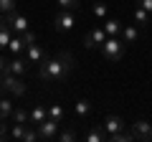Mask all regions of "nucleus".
<instances>
[{
	"label": "nucleus",
	"instance_id": "nucleus-1",
	"mask_svg": "<svg viewBox=\"0 0 152 142\" xmlns=\"http://www.w3.org/2000/svg\"><path fill=\"white\" fill-rule=\"evenodd\" d=\"M71 71H74V56L69 51L64 53L53 56V59H46L43 64H38V76L41 81L46 84H61L71 76Z\"/></svg>",
	"mask_w": 152,
	"mask_h": 142
},
{
	"label": "nucleus",
	"instance_id": "nucleus-2",
	"mask_svg": "<svg viewBox=\"0 0 152 142\" xmlns=\"http://www.w3.org/2000/svg\"><path fill=\"white\" fill-rule=\"evenodd\" d=\"M102 56H104V61H109V64H117V61H122V56H124V48H127V43L124 41H119L117 36H109L107 41H104L102 46Z\"/></svg>",
	"mask_w": 152,
	"mask_h": 142
},
{
	"label": "nucleus",
	"instance_id": "nucleus-3",
	"mask_svg": "<svg viewBox=\"0 0 152 142\" xmlns=\"http://www.w3.org/2000/svg\"><path fill=\"white\" fill-rule=\"evenodd\" d=\"M3 89L13 97H23L26 94V81H23V76H15V74H3Z\"/></svg>",
	"mask_w": 152,
	"mask_h": 142
},
{
	"label": "nucleus",
	"instance_id": "nucleus-4",
	"mask_svg": "<svg viewBox=\"0 0 152 142\" xmlns=\"http://www.w3.org/2000/svg\"><path fill=\"white\" fill-rule=\"evenodd\" d=\"M74 26H76V15H74V10H58V13H56V18H53V28H56V33H69Z\"/></svg>",
	"mask_w": 152,
	"mask_h": 142
},
{
	"label": "nucleus",
	"instance_id": "nucleus-5",
	"mask_svg": "<svg viewBox=\"0 0 152 142\" xmlns=\"http://www.w3.org/2000/svg\"><path fill=\"white\" fill-rule=\"evenodd\" d=\"M58 122H56V119H51V117H48V119H43V122H41V124H36V132H38V140H46V142H48V140H56V135H58Z\"/></svg>",
	"mask_w": 152,
	"mask_h": 142
},
{
	"label": "nucleus",
	"instance_id": "nucleus-6",
	"mask_svg": "<svg viewBox=\"0 0 152 142\" xmlns=\"http://www.w3.org/2000/svg\"><path fill=\"white\" fill-rule=\"evenodd\" d=\"M5 23L10 26L13 33H23V31H28V18L23 15V13H18V10L5 13Z\"/></svg>",
	"mask_w": 152,
	"mask_h": 142
},
{
	"label": "nucleus",
	"instance_id": "nucleus-7",
	"mask_svg": "<svg viewBox=\"0 0 152 142\" xmlns=\"http://www.w3.org/2000/svg\"><path fill=\"white\" fill-rule=\"evenodd\" d=\"M132 137L134 140H145V142H152V124L147 119H137L134 124H132Z\"/></svg>",
	"mask_w": 152,
	"mask_h": 142
},
{
	"label": "nucleus",
	"instance_id": "nucleus-8",
	"mask_svg": "<svg viewBox=\"0 0 152 142\" xmlns=\"http://www.w3.org/2000/svg\"><path fill=\"white\" fill-rule=\"evenodd\" d=\"M28 59H23V56H13V61H8V71L5 74H15V76H26L28 74Z\"/></svg>",
	"mask_w": 152,
	"mask_h": 142
},
{
	"label": "nucleus",
	"instance_id": "nucleus-9",
	"mask_svg": "<svg viewBox=\"0 0 152 142\" xmlns=\"http://www.w3.org/2000/svg\"><path fill=\"white\" fill-rule=\"evenodd\" d=\"M26 59H28V64H43L48 56L38 43H31V46H26Z\"/></svg>",
	"mask_w": 152,
	"mask_h": 142
},
{
	"label": "nucleus",
	"instance_id": "nucleus-10",
	"mask_svg": "<svg viewBox=\"0 0 152 142\" xmlns=\"http://www.w3.org/2000/svg\"><path fill=\"white\" fill-rule=\"evenodd\" d=\"M107 38H109V36L104 33V28H96V31L86 33V38H84V46H86V48H96V46H102Z\"/></svg>",
	"mask_w": 152,
	"mask_h": 142
},
{
	"label": "nucleus",
	"instance_id": "nucleus-11",
	"mask_svg": "<svg viewBox=\"0 0 152 142\" xmlns=\"http://www.w3.org/2000/svg\"><path fill=\"white\" fill-rule=\"evenodd\" d=\"M104 132L107 135H114V132H119V130H124V119L122 117H117V114H109L107 119H104Z\"/></svg>",
	"mask_w": 152,
	"mask_h": 142
},
{
	"label": "nucleus",
	"instance_id": "nucleus-12",
	"mask_svg": "<svg viewBox=\"0 0 152 142\" xmlns=\"http://www.w3.org/2000/svg\"><path fill=\"white\" fill-rule=\"evenodd\" d=\"M43 119H48V107H41V104H36V107L28 112V122L36 127V124H41Z\"/></svg>",
	"mask_w": 152,
	"mask_h": 142
},
{
	"label": "nucleus",
	"instance_id": "nucleus-13",
	"mask_svg": "<svg viewBox=\"0 0 152 142\" xmlns=\"http://www.w3.org/2000/svg\"><path fill=\"white\" fill-rule=\"evenodd\" d=\"M8 51H10L13 56H20V53H26V41H23V36H20V33H13L10 43H8Z\"/></svg>",
	"mask_w": 152,
	"mask_h": 142
},
{
	"label": "nucleus",
	"instance_id": "nucleus-14",
	"mask_svg": "<svg viewBox=\"0 0 152 142\" xmlns=\"http://www.w3.org/2000/svg\"><path fill=\"white\" fill-rule=\"evenodd\" d=\"M10 38H13V31H10V26L5 23V18H3V20H0V48H8Z\"/></svg>",
	"mask_w": 152,
	"mask_h": 142
},
{
	"label": "nucleus",
	"instance_id": "nucleus-15",
	"mask_svg": "<svg viewBox=\"0 0 152 142\" xmlns=\"http://www.w3.org/2000/svg\"><path fill=\"white\" fill-rule=\"evenodd\" d=\"M74 112H76V117H79V119H86V117L91 114V102H89V99H81V102H76Z\"/></svg>",
	"mask_w": 152,
	"mask_h": 142
},
{
	"label": "nucleus",
	"instance_id": "nucleus-16",
	"mask_svg": "<svg viewBox=\"0 0 152 142\" xmlns=\"http://www.w3.org/2000/svg\"><path fill=\"white\" fill-rule=\"evenodd\" d=\"M122 41H124V43H134L137 38H140V33H137V28L134 26H122Z\"/></svg>",
	"mask_w": 152,
	"mask_h": 142
},
{
	"label": "nucleus",
	"instance_id": "nucleus-17",
	"mask_svg": "<svg viewBox=\"0 0 152 142\" xmlns=\"http://www.w3.org/2000/svg\"><path fill=\"white\" fill-rule=\"evenodd\" d=\"M86 140H89V142H102V140H107V132H104V127L96 124L94 130H89V132H86Z\"/></svg>",
	"mask_w": 152,
	"mask_h": 142
},
{
	"label": "nucleus",
	"instance_id": "nucleus-18",
	"mask_svg": "<svg viewBox=\"0 0 152 142\" xmlns=\"http://www.w3.org/2000/svg\"><path fill=\"white\" fill-rule=\"evenodd\" d=\"M104 33H107V36H117V33H119L122 31V20H114V18H112V20H104Z\"/></svg>",
	"mask_w": 152,
	"mask_h": 142
},
{
	"label": "nucleus",
	"instance_id": "nucleus-19",
	"mask_svg": "<svg viewBox=\"0 0 152 142\" xmlns=\"http://www.w3.org/2000/svg\"><path fill=\"white\" fill-rule=\"evenodd\" d=\"M132 140H134L132 132H124V130L114 132V135H107V142H132Z\"/></svg>",
	"mask_w": 152,
	"mask_h": 142
},
{
	"label": "nucleus",
	"instance_id": "nucleus-20",
	"mask_svg": "<svg viewBox=\"0 0 152 142\" xmlns=\"http://www.w3.org/2000/svg\"><path fill=\"white\" fill-rule=\"evenodd\" d=\"M48 117L51 119H56L61 124V122H64V117H66V112H64V107H61V104H51L48 107Z\"/></svg>",
	"mask_w": 152,
	"mask_h": 142
},
{
	"label": "nucleus",
	"instance_id": "nucleus-21",
	"mask_svg": "<svg viewBox=\"0 0 152 142\" xmlns=\"http://www.w3.org/2000/svg\"><path fill=\"white\" fill-rule=\"evenodd\" d=\"M13 122H20V124H28V109H23V107H15V109L10 112Z\"/></svg>",
	"mask_w": 152,
	"mask_h": 142
},
{
	"label": "nucleus",
	"instance_id": "nucleus-22",
	"mask_svg": "<svg viewBox=\"0 0 152 142\" xmlns=\"http://www.w3.org/2000/svg\"><path fill=\"white\" fill-rule=\"evenodd\" d=\"M150 15H152V13H147L145 8H140V5L134 8V20H137V26H145V23H150Z\"/></svg>",
	"mask_w": 152,
	"mask_h": 142
},
{
	"label": "nucleus",
	"instance_id": "nucleus-23",
	"mask_svg": "<svg viewBox=\"0 0 152 142\" xmlns=\"http://www.w3.org/2000/svg\"><path fill=\"white\" fill-rule=\"evenodd\" d=\"M56 3H58V8L61 10H79V8H81V3H79V0H56Z\"/></svg>",
	"mask_w": 152,
	"mask_h": 142
},
{
	"label": "nucleus",
	"instance_id": "nucleus-24",
	"mask_svg": "<svg viewBox=\"0 0 152 142\" xmlns=\"http://www.w3.org/2000/svg\"><path fill=\"white\" fill-rule=\"evenodd\" d=\"M10 112H13L10 99H0V119H8V117H10Z\"/></svg>",
	"mask_w": 152,
	"mask_h": 142
},
{
	"label": "nucleus",
	"instance_id": "nucleus-25",
	"mask_svg": "<svg viewBox=\"0 0 152 142\" xmlns=\"http://www.w3.org/2000/svg\"><path fill=\"white\" fill-rule=\"evenodd\" d=\"M94 15L99 18V20H107V3H94Z\"/></svg>",
	"mask_w": 152,
	"mask_h": 142
},
{
	"label": "nucleus",
	"instance_id": "nucleus-26",
	"mask_svg": "<svg viewBox=\"0 0 152 142\" xmlns=\"http://www.w3.org/2000/svg\"><path fill=\"white\" fill-rule=\"evenodd\" d=\"M26 127H28V124H20V122H15V127H13L10 137H13V140H23V135H26Z\"/></svg>",
	"mask_w": 152,
	"mask_h": 142
},
{
	"label": "nucleus",
	"instance_id": "nucleus-27",
	"mask_svg": "<svg viewBox=\"0 0 152 142\" xmlns=\"http://www.w3.org/2000/svg\"><path fill=\"white\" fill-rule=\"evenodd\" d=\"M56 140L71 142V140H76V132H74V130H64V132H58V135H56Z\"/></svg>",
	"mask_w": 152,
	"mask_h": 142
},
{
	"label": "nucleus",
	"instance_id": "nucleus-28",
	"mask_svg": "<svg viewBox=\"0 0 152 142\" xmlns=\"http://www.w3.org/2000/svg\"><path fill=\"white\" fill-rule=\"evenodd\" d=\"M0 10H3V13H13V10H18V8H15V0H0Z\"/></svg>",
	"mask_w": 152,
	"mask_h": 142
},
{
	"label": "nucleus",
	"instance_id": "nucleus-29",
	"mask_svg": "<svg viewBox=\"0 0 152 142\" xmlns=\"http://www.w3.org/2000/svg\"><path fill=\"white\" fill-rule=\"evenodd\" d=\"M23 140H26V142H36V140H38V132L28 124V127H26V135H23Z\"/></svg>",
	"mask_w": 152,
	"mask_h": 142
},
{
	"label": "nucleus",
	"instance_id": "nucleus-30",
	"mask_svg": "<svg viewBox=\"0 0 152 142\" xmlns=\"http://www.w3.org/2000/svg\"><path fill=\"white\" fill-rule=\"evenodd\" d=\"M20 36H23V41H26V46H31V43H36V36H33L31 31H23Z\"/></svg>",
	"mask_w": 152,
	"mask_h": 142
},
{
	"label": "nucleus",
	"instance_id": "nucleus-31",
	"mask_svg": "<svg viewBox=\"0 0 152 142\" xmlns=\"http://www.w3.org/2000/svg\"><path fill=\"white\" fill-rule=\"evenodd\" d=\"M137 5H140V8H145L147 13H152V0H137Z\"/></svg>",
	"mask_w": 152,
	"mask_h": 142
},
{
	"label": "nucleus",
	"instance_id": "nucleus-32",
	"mask_svg": "<svg viewBox=\"0 0 152 142\" xmlns=\"http://www.w3.org/2000/svg\"><path fill=\"white\" fill-rule=\"evenodd\" d=\"M5 71H8V59H3V56H0V76H3Z\"/></svg>",
	"mask_w": 152,
	"mask_h": 142
},
{
	"label": "nucleus",
	"instance_id": "nucleus-33",
	"mask_svg": "<svg viewBox=\"0 0 152 142\" xmlns=\"http://www.w3.org/2000/svg\"><path fill=\"white\" fill-rule=\"evenodd\" d=\"M8 137V130H5V124H3V119H0V140H5Z\"/></svg>",
	"mask_w": 152,
	"mask_h": 142
},
{
	"label": "nucleus",
	"instance_id": "nucleus-34",
	"mask_svg": "<svg viewBox=\"0 0 152 142\" xmlns=\"http://www.w3.org/2000/svg\"><path fill=\"white\" fill-rule=\"evenodd\" d=\"M3 91H5V89H3V76H0V94H3Z\"/></svg>",
	"mask_w": 152,
	"mask_h": 142
},
{
	"label": "nucleus",
	"instance_id": "nucleus-35",
	"mask_svg": "<svg viewBox=\"0 0 152 142\" xmlns=\"http://www.w3.org/2000/svg\"><path fill=\"white\" fill-rule=\"evenodd\" d=\"M3 18H5V13H3V10H0V20H3Z\"/></svg>",
	"mask_w": 152,
	"mask_h": 142
},
{
	"label": "nucleus",
	"instance_id": "nucleus-36",
	"mask_svg": "<svg viewBox=\"0 0 152 142\" xmlns=\"http://www.w3.org/2000/svg\"><path fill=\"white\" fill-rule=\"evenodd\" d=\"M150 26H152V15H150Z\"/></svg>",
	"mask_w": 152,
	"mask_h": 142
}]
</instances>
